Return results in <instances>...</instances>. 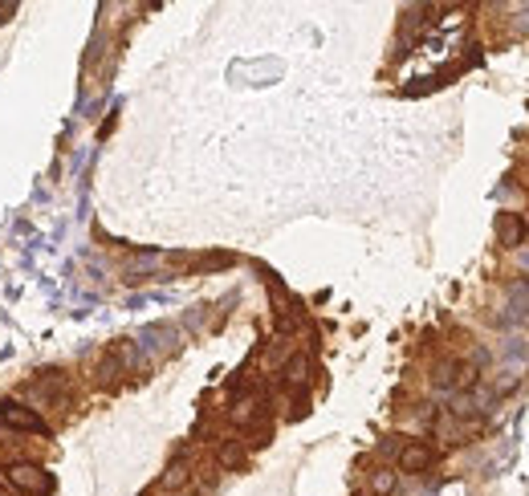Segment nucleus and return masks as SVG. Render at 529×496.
Listing matches in <instances>:
<instances>
[{
    "label": "nucleus",
    "mask_w": 529,
    "mask_h": 496,
    "mask_svg": "<svg viewBox=\"0 0 529 496\" xmlns=\"http://www.w3.org/2000/svg\"><path fill=\"white\" fill-rule=\"evenodd\" d=\"M4 472H8V484H13L17 493L45 496L49 488H53V480H49V472L41 468V464H8Z\"/></svg>",
    "instance_id": "nucleus-1"
},
{
    "label": "nucleus",
    "mask_w": 529,
    "mask_h": 496,
    "mask_svg": "<svg viewBox=\"0 0 529 496\" xmlns=\"http://www.w3.org/2000/svg\"><path fill=\"white\" fill-rule=\"evenodd\" d=\"M0 419L8 427H17V431H33V435H49V423L37 415V411H29V407H17V403H4L0 407Z\"/></svg>",
    "instance_id": "nucleus-2"
},
{
    "label": "nucleus",
    "mask_w": 529,
    "mask_h": 496,
    "mask_svg": "<svg viewBox=\"0 0 529 496\" xmlns=\"http://www.w3.org/2000/svg\"><path fill=\"white\" fill-rule=\"evenodd\" d=\"M526 220L517 212H501L497 216V240L505 244V248H521V240H526Z\"/></svg>",
    "instance_id": "nucleus-3"
},
{
    "label": "nucleus",
    "mask_w": 529,
    "mask_h": 496,
    "mask_svg": "<svg viewBox=\"0 0 529 496\" xmlns=\"http://www.w3.org/2000/svg\"><path fill=\"white\" fill-rule=\"evenodd\" d=\"M432 460H435V451L428 448V444H408V448L399 451V468H403V472H428V468H432Z\"/></svg>",
    "instance_id": "nucleus-4"
},
{
    "label": "nucleus",
    "mask_w": 529,
    "mask_h": 496,
    "mask_svg": "<svg viewBox=\"0 0 529 496\" xmlns=\"http://www.w3.org/2000/svg\"><path fill=\"white\" fill-rule=\"evenodd\" d=\"M281 378H285V386H297V391H306V382H310V358H306V354H293V358L285 362Z\"/></svg>",
    "instance_id": "nucleus-5"
},
{
    "label": "nucleus",
    "mask_w": 529,
    "mask_h": 496,
    "mask_svg": "<svg viewBox=\"0 0 529 496\" xmlns=\"http://www.w3.org/2000/svg\"><path fill=\"white\" fill-rule=\"evenodd\" d=\"M220 464H224V468L244 464V448H241V444H224V448H220Z\"/></svg>",
    "instance_id": "nucleus-6"
},
{
    "label": "nucleus",
    "mask_w": 529,
    "mask_h": 496,
    "mask_svg": "<svg viewBox=\"0 0 529 496\" xmlns=\"http://www.w3.org/2000/svg\"><path fill=\"white\" fill-rule=\"evenodd\" d=\"M163 484H167V488H179V484H188V464H171L167 476H163Z\"/></svg>",
    "instance_id": "nucleus-7"
},
{
    "label": "nucleus",
    "mask_w": 529,
    "mask_h": 496,
    "mask_svg": "<svg viewBox=\"0 0 529 496\" xmlns=\"http://www.w3.org/2000/svg\"><path fill=\"white\" fill-rule=\"evenodd\" d=\"M391 488H395V472H391V468H383V472H375V493H379V496H387Z\"/></svg>",
    "instance_id": "nucleus-8"
},
{
    "label": "nucleus",
    "mask_w": 529,
    "mask_h": 496,
    "mask_svg": "<svg viewBox=\"0 0 529 496\" xmlns=\"http://www.w3.org/2000/svg\"><path fill=\"white\" fill-rule=\"evenodd\" d=\"M0 496H8V493H0Z\"/></svg>",
    "instance_id": "nucleus-9"
}]
</instances>
